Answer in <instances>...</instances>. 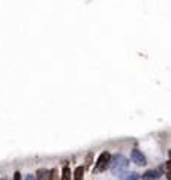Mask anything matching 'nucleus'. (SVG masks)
Segmentation results:
<instances>
[{
	"mask_svg": "<svg viewBox=\"0 0 171 180\" xmlns=\"http://www.w3.org/2000/svg\"><path fill=\"white\" fill-rule=\"evenodd\" d=\"M165 168L168 170V173H171V159L167 161V164H165Z\"/></svg>",
	"mask_w": 171,
	"mask_h": 180,
	"instance_id": "11",
	"label": "nucleus"
},
{
	"mask_svg": "<svg viewBox=\"0 0 171 180\" xmlns=\"http://www.w3.org/2000/svg\"><path fill=\"white\" fill-rule=\"evenodd\" d=\"M167 177H168V180H171V173H168V174H167Z\"/></svg>",
	"mask_w": 171,
	"mask_h": 180,
	"instance_id": "13",
	"label": "nucleus"
},
{
	"mask_svg": "<svg viewBox=\"0 0 171 180\" xmlns=\"http://www.w3.org/2000/svg\"><path fill=\"white\" fill-rule=\"evenodd\" d=\"M48 180H60L59 179V173H57V170H51L50 171V177H48Z\"/></svg>",
	"mask_w": 171,
	"mask_h": 180,
	"instance_id": "9",
	"label": "nucleus"
},
{
	"mask_svg": "<svg viewBox=\"0 0 171 180\" xmlns=\"http://www.w3.org/2000/svg\"><path fill=\"white\" fill-rule=\"evenodd\" d=\"M14 180H21V174H20V171H15V174H14Z\"/></svg>",
	"mask_w": 171,
	"mask_h": 180,
	"instance_id": "12",
	"label": "nucleus"
},
{
	"mask_svg": "<svg viewBox=\"0 0 171 180\" xmlns=\"http://www.w3.org/2000/svg\"><path fill=\"white\" fill-rule=\"evenodd\" d=\"M110 161H111V155L108 152H104L101 153V156H99V159L96 162V168H95V173H101L104 171L107 167H108Z\"/></svg>",
	"mask_w": 171,
	"mask_h": 180,
	"instance_id": "2",
	"label": "nucleus"
},
{
	"mask_svg": "<svg viewBox=\"0 0 171 180\" xmlns=\"http://www.w3.org/2000/svg\"><path fill=\"white\" fill-rule=\"evenodd\" d=\"M0 180H6V179H0Z\"/></svg>",
	"mask_w": 171,
	"mask_h": 180,
	"instance_id": "14",
	"label": "nucleus"
},
{
	"mask_svg": "<svg viewBox=\"0 0 171 180\" xmlns=\"http://www.w3.org/2000/svg\"><path fill=\"white\" fill-rule=\"evenodd\" d=\"M36 176H38V180H48V177H50V171H48V170H39Z\"/></svg>",
	"mask_w": 171,
	"mask_h": 180,
	"instance_id": "7",
	"label": "nucleus"
},
{
	"mask_svg": "<svg viewBox=\"0 0 171 180\" xmlns=\"http://www.w3.org/2000/svg\"><path fill=\"white\" fill-rule=\"evenodd\" d=\"M84 179V167H77L74 171V180H83Z\"/></svg>",
	"mask_w": 171,
	"mask_h": 180,
	"instance_id": "5",
	"label": "nucleus"
},
{
	"mask_svg": "<svg viewBox=\"0 0 171 180\" xmlns=\"http://www.w3.org/2000/svg\"><path fill=\"white\" fill-rule=\"evenodd\" d=\"M161 176H162V170H161V167H159L156 170H149V171H146L141 177H143V180H158Z\"/></svg>",
	"mask_w": 171,
	"mask_h": 180,
	"instance_id": "4",
	"label": "nucleus"
},
{
	"mask_svg": "<svg viewBox=\"0 0 171 180\" xmlns=\"http://www.w3.org/2000/svg\"><path fill=\"white\" fill-rule=\"evenodd\" d=\"M92 156H93V155L90 153V155H87V158H86V164H87V165H89V164H92V161H93V158H92Z\"/></svg>",
	"mask_w": 171,
	"mask_h": 180,
	"instance_id": "10",
	"label": "nucleus"
},
{
	"mask_svg": "<svg viewBox=\"0 0 171 180\" xmlns=\"http://www.w3.org/2000/svg\"><path fill=\"white\" fill-rule=\"evenodd\" d=\"M60 180H71V168H69L68 165L63 167L62 170V179Z\"/></svg>",
	"mask_w": 171,
	"mask_h": 180,
	"instance_id": "8",
	"label": "nucleus"
},
{
	"mask_svg": "<svg viewBox=\"0 0 171 180\" xmlns=\"http://www.w3.org/2000/svg\"><path fill=\"white\" fill-rule=\"evenodd\" d=\"M120 179H122V180H138V174L126 171V173H125L123 176H120Z\"/></svg>",
	"mask_w": 171,
	"mask_h": 180,
	"instance_id": "6",
	"label": "nucleus"
},
{
	"mask_svg": "<svg viewBox=\"0 0 171 180\" xmlns=\"http://www.w3.org/2000/svg\"><path fill=\"white\" fill-rule=\"evenodd\" d=\"M131 159L134 164H137L138 167H144L147 164V159H146V156L143 155L141 150H138V149H134L132 153H131Z\"/></svg>",
	"mask_w": 171,
	"mask_h": 180,
	"instance_id": "3",
	"label": "nucleus"
},
{
	"mask_svg": "<svg viewBox=\"0 0 171 180\" xmlns=\"http://www.w3.org/2000/svg\"><path fill=\"white\" fill-rule=\"evenodd\" d=\"M111 159H113V164H111V171H113V174H116L117 177H120V176H123V174L128 171L129 161L126 159L125 156H122V155H114V156H111Z\"/></svg>",
	"mask_w": 171,
	"mask_h": 180,
	"instance_id": "1",
	"label": "nucleus"
}]
</instances>
